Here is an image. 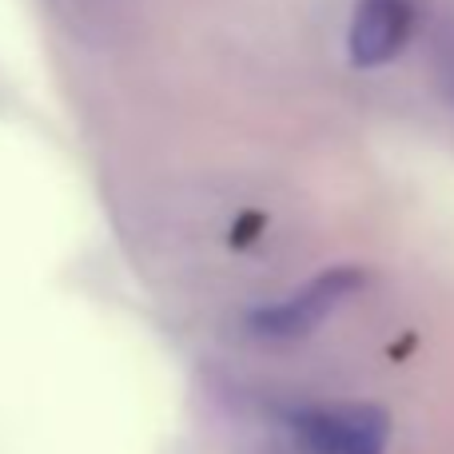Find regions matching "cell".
<instances>
[{"mask_svg": "<svg viewBox=\"0 0 454 454\" xmlns=\"http://www.w3.org/2000/svg\"><path fill=\"white\" fill-rule=\"evenodd\" d=\"M363 287V271L359 267H331L319 279L303 283L299 291H291L287 299L263 307L251 315V331L263 339H299L307 331H315L339 303L355 295Z\"/></svg>", "mask_w": 454, "mask_h": 454, "instance_id": "6da1fadb", "label": "cell"}, {"mask_svg": "<svg viewBox=\"0 0 454 454\" xmlns=\"http://www.w3.org/2000/svg\"><path fill=\"white\" fill-rule=\"evenodd\" d=\"M303 454H383L391 423L379 407H323L295 419Z\"/></svg>", "mask_w": 454, "mask_h": 454, "instance_id": "7a4b0ae2", "label": "cell"}, {"mask_svg": "<svg viewBox=\"0 0 454 454\" xmlns=\"http://www.w3.org/2000/svg\"><path fill=\"white\" fill-rule=\"evenodd\" d=\"M415 0H355L347 52L359 68H379L407 48L415 32Z\"/></svg>", "mask_w": 454, "mask_h": 454, "instance_id": "3957f363", "label": "cell"}, {"mask_svg": "<svg viewBox=\"0 0 454 454\" xmlns=\"http://www.w3.org/2000/svg\"><path fill=\"white\" fill-rule=\"evenodd\" d=\"M52 4L72 28H80L88 36V32L104 28V24L112 20V12L120 8V0H52Z\"/></svg>", "mask_w": 454, "mask_h": 454, "instance_id": "277c9868", "label": "cell"}, {"mask_svg": "<svg viewBox=\"0 0 454 454\" xmlns=\"http://www.w3.org/2000/svg\"><path fill=\"white\" fill-rule=\"evenodd\" d=\"M442 68H447V80H450V92H454V36L447 40V48H442Z\"/></svg>", "mask_w": 454, "mask_h": 454, "instance_id": "5b68a950", "label": "cell"}]
</instances>
